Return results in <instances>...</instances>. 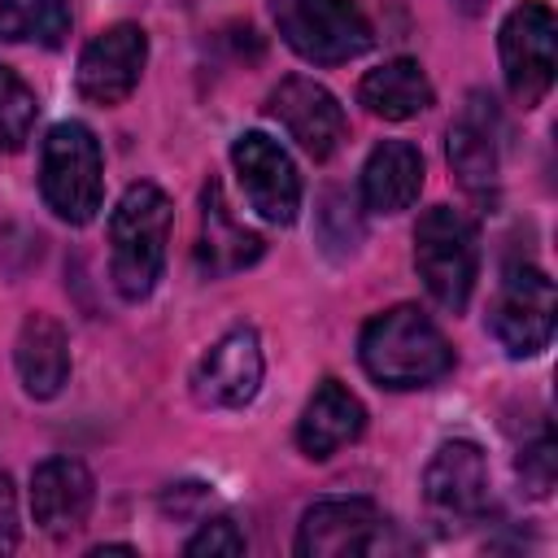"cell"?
Returning <instances> with one entry per match:
<instances>
[{
  "instance_id": "obj_1",
  "label": "cell",
  "mask_w": 558,
  "mask_h": 558,
  "mask_svg": "<svg viewBox=\"0 0 558 558\" xmlns=\"http://www.w3.org/2000/svg\"><path fill=\"white\" fill-rule=\"evenodd\" d=\"M362 371L384 388H427L453 371V349L445 331L418 305H392L362 327L357 340Z\"/></svg>"
},
{
  "instance_id": "obj_2",
  "label": "cell",
  "mask_w": 558,
  "mask_h": 558,
  "mask_svg": "<svg viewBox=\"0 0 558 558\" xmlns=\"http://www.w3.org/2000/svg\"><path fill=\"white\" fill-rule=\"evenodd\" d=\"M170 196L157 183H131L109 218V279L126 301H144L166 266Z\"/></svg>"
},
{
  "instance_id": "obj_3",
  "label": "cell",
  "mask_w": 558,
  "mask_h": 558,
  "mask_svg": "<svg viewBox=\"0 0 558 558\" xmlns=\"http://www.w3.org/2000/svg\"><path fill=\"white\" fill-rule=\"evenodd\" d=\"M39 192L48 209L74 227L92 222L105 201V157L87 122H57L39 153Z\"/></svg>"
},
{
  "instance_id": "obj_4",
  "label": "cell",
  "mask_w": 558,
  "mask_h": 558,
  "mask_svg": "<svg viewBox=\"0 0 558 558\" xmlns=\"http://www.w3.org/2000/svg\"><path fill=\"white\" fill-rule=\"evenodd\" d=\"M414 541L366 497H331L314 501L296 532L301 558H379L410 554Z\"/></svg>"
},
{
  "instance_id": "obj_5",
  "label": "cell",
  "mask_w": 558,
  "mask_h": 558,
  "mask_svg": "<svg viewBox=\"0 0 558 558\" xmlns=\"http://www.w3.org/2000/svg\"><path fill=\"white\" fill-rule=\"evenodd\" d=\"M414 266L440 310H466L480 275V240L471 218L453 205H432L414 227Z\"/></svg>"
},
{
  "instance_id": "obj_6",
  "label": "cell",
  "mask_w": 558,
  "mask_h": 558,
  "mask_svg": "<svg viewBox=\"0 0 558 558\" xmlns=\"http://www.w3.org/2000/svg\"><path fill=\"white\" fill-rule=\"evenodd\" d=\"M270 13L283 44L314 65L353 61L375 39L357 0H270Z\"/></svg>"
},
{
  "instance_id": "obj_7",
  "label": "cell",
  "mask_w": 558,
  "mask_h": 558,
  "mask_svg": "<svg viewBox=\"0 0 558 558\" xmlns=\"http://www.w3.org/2000/svg\"><path fill=\"white\" fill-rule=\"evenodd\" d=\"M554 314L558 296L549 275L532 262H510L488 305V331L497 336V344L510 357H536L554 336Z\"/></svg>"
},
{
  "instance_id": "obj_8",
  "label": "cell",
  "mask_w": 558,
  "mask_h": 558,
  "mask_svg": "<svg viewBox=\"0 0 558 558\" xmlns=\"http://www.w3.org/2000/svg\"><path fill=\"white\" fill-rule=\"evenodd\" d=\"M497 48H501V74H506L510 96L523 109L541 105L549 96L554 70H558V22H554V9L541 4V0L514 4L506 13V22H501Z\"/></svg>"
},
{
  "instance_id": "obj_9",
  "label": "cell",
  "mask_w": 558,
  "mask_h": 558,
  "mask_svg": "<svg viewBox=\"0 0 558 558\" xmlns=\"http://www.w3.org/2000/svg\"><path fill=\"white\" fill-rule=\"evenodd\" d=\"M148 65V35L135 22H113L105 26L78 57V96L92 105H122Z\"/></svg>"
},
{
  "instance_id": "obj_10",
  "label": "cell",
  "mask_w": 558,
  "mask_h": 558,
  "mask_svg": "<svg viewBox=\"0 0 558 558\" xmlns=\"http://www.w3.org/2000/svg\"><path fill=\"white\" fill-rule=\"evenodd\" d=\"M231 166L240 174V187L248 196V205L275 222V227H288L301 209V174L292 166V157L262 131H244L235 144H231Z\"/></svg>"
},
{
  "instance_id": "obj_11",
  "label": "cell",
  "mask_w": 558,
  "mask_h": 558,
  "mask_svg": "<svg viewBox=\"0 0 558 558\" xmlns=\"http://www.w3.org/2000/svg\"><path fill=\"white\" fill-rule=\"evenodd\" d=\"M262 388V344L253 327H231L192 366V397L214 410L248 405Z\"/></svg>"
},
{
  "instance_id": "obj_12",
  "label": "cell",
  "mask_w": 558,
  "mask_h": 558,
  "mask_svg": "<svg viewBox=\"0 0 558 558\" xmlns=\"http://www.w3.org/2000/svg\"><path fill=\"white\" fill-rule=\"evenodd\" d=\"M266 109H270V118H279V126H283L314 161H327V157L344 144V135H349V118H344L340 100H336L323 83H314V78H305V74L283 78V83L270 92Z\"/></svg>"
},
{
  "instance_id": "obj_13",
  "label": "cell",
  "mask_w": 558,
  "mask_h": 558,
  "mask_svg": "<svg viewBox=\"0 0 558 558\" xmlns=\"http://www.w3.org/2000/svg\"><path fill=\"white\" fill-rule=\"evenodd\" d=\"M96 501V480L78 458H48L31 475V514L48 536H74Z\"/></svg>"
},
{
  "instance_id": "obj_14",
  "label": "cell",
  "mask_w": 558,
  "mask_h": 558,
  "mask_svg": "<svg viewBox=\"0 0 558 558\" xmlns=\"http://www.w3.org/2000/svg\"><path fill=\"white\" fill-rule=\"evenodd\" d=\"M427 501L445 514H484L488 510V462L475 440H445L423 471Z\"/></svg>"
},
{
  "instance_id": "obj_15",
  "label": "cell",
  "mask_w": 558,
  "mask_h": 558,
  "mask_svg": "<svg viewBox=\"0 0 558 558\" xmlns=\"http://www.w3.org/2000/svg\"><path fill=\"white\" fill-rule=\"evenodd\" d=\"M366 432V405L340 384V379H323L314 388V397L301 410L296 423V445L305 458L323 462L331 453H340L344 445H353Z\"/></svg>"
},
{
  "instance_id": "obj_16",
  "label": "cell",
  "mask_w": 558,
  "mask_h": 558,
  "mask_svg": "<svg viewBox=\"0 0 558 558\" xmlns=\"http://www.w3.org/2000/svg\"><path fill=\"white\" fill-rule=\"evenodd\" d=\"M262 257V235L235 222L231 205L222 201V187L209 179L201 192V240H196V266L209 279L235 275Z\"/></svg>"
},
{
  "instance_id": "obj_17",
  "label": "cell",
  "mask_w": 558,
  "mask_h": 558,
  "mask_svg": "<svg viewBox=\"0 0 558 558\" xmlns=\"http://www.w3.org/2000/svg\"><path fill=\"white\" fill-rule=\"evenodd\" d=\"M423 187V153L405 140H384L371 148L362 166V205L371 214H401L418 201Z\"/></svg>"
},
{
  "instance_id": "obj_18",
  "label": "cell",
  "mask_w": 558,
  "mask_h": 558,
  "mask_svg": "<svg viewBox=\"0 0 558 558\" xmlns=\"http://www.w3.org/2000/svg\"><path fill=\"white\" fill-rule=\"evenodd\" d=\"M13 362H17V375H22V388L39 401L57 397L61 384L70 379V340H65V327L48 314H26L22 318V331H17V344H13Z\"/></svg>"
},
{
  "instance_id": "obj_19",
  "label": "cell",
  "mask_w": 558,
  "mask_h": 558,
  "mask_svg": "<svg viewBox=\"0 0 558 558\" xmlns=\"http://www.w3.org/2000/svg\"><path fill=\"white\" fill-rule=\"evenodd\" d=\"M449 166L458 183L484 196L497 183V135H493V100L471 96L458 122L449 126Z\"/></svg>"
},
{
  "instance_id": "obj_20",
  "label": "cell",
  "mask_w": 558,
  "mask_h": 558,
  "mask_svg": "<svg viewBox=\"0 0 558 558\" xmlns=\"http://www.w3.org/2000/svg\"><path fill=\"white\" fill-rule=\"evenodd\" d=\"M432 83L423 74V65L414 57H392L375 70H366V78L357 83V100L384 118V122H405V118H418L427 105H432Z\"/></svg>"
},
{
  "instance_id": "obj_21",
  "label": "cell",
  "mask_w": 558,
  "mask_h": 558,
  "mask_svg": "<svg viewBox=\"0 0 558 558\" xmlns=\"http://www.w3.org/2000/svg\"><path fill=\"white\" fill-rule=\"evenodd\" d=\"M70 0H0V35L13 44L57 48L70 35Z\"/></svg>"
},
{
  "instance_id": "obj_22",
  "label": "cell",
  "mask_w": 558,
  "mask_h": 558,
  "mask_svg": "<svg viewBox=\"0 0 558 558\" xmlns=\"http://www.w3.org/2000/svg\"><path fill=\"white\" fill-rule=\"evenodd\" d=\"M35 113H39L35 92L9 65H0V153H17L31 140Z\"/></svg>"
},
{
  "instance_id": "obj_23",
  "label": "cell",
  "mask_w": 558,
  "mask_h": 558,
  "mask_svg": "<svg viewBox=\"0 0 558 558\" xmlns=\"http://www.w3.org/2000/svg\"><path fill=\"white\" fill-rule=\"evenodd\" d=\"M244 549H248V541H244V532H240L231 519H205L201 532L183 545L187 558H205V554H209V558H218V554H222V558H240Z\"/></svg>"
},
{
  "instance_id": "obj_24",
  "label": "cell",
  "mask_w": 558,
  "mask_h": 558,
  "mask_svg": "<svg viewBox=\"0 0 558 558\" xmlns=\"http://www.w3.org/2000/svg\"><path fill=\"white\" fill-rule=\"evenodd\" d=\"M519 475H523V488H527L532 497H545V493L554 488V440H549V436H541L536 445L523 449Z\"/></svg>"
},
{
  "instance_id": "obj_25",
  "label": "cell",
  "mask_w": 558,
  "mask_h": 558,
  "mask_svg": "<svg viewBox=\"0 0 558 558\" xmlns=\"http://www.w3.org/2000/svg\"><path fill=\"white\" fill-rule=\"evenodd\" d=\"M13 549H17V497L9 475L0 471V554H13Z\"/></svg>"
},
{
  "instance_id": "obj_26",
  "label": "cell",
  "mask_w": 558,
  "mask_h": 558,
  "mask_svg": "<svg viewBox=\"0 0 558 558\" xmlns=\"http://www.w3.org/2000/svg\"><path fill=\"white\" fill-rule=\"evenodd\" d=\"M105 554H135V545H96L92 558H105Z\"/></svg>"
},
{
  "instance_id": "obj_27",
  "label": "cell",
  "mask_w": 558,
  "mask_h": 558,
  "mask_svg": "<svg viewBox=\"0 0 558 558\" xmlns=\"http://www.w3.org/2000/svg\"><path fill=\"white\" fill-rule=\"evenodd\" d=\"M458 9H466V13H475V9H484V0H453Z\"/></svg>"
}]
</instances>
